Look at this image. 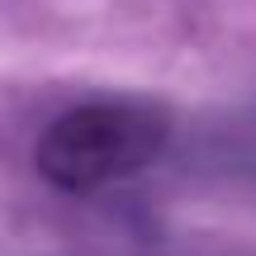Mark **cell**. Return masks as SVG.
Here are the masks:
<instances>
[{
    "mask_svg": "<svg viewBox=\"0 0 256 256\" xmlns=\"http://www.w3.org/2000/svg\"><path fill=\"white\" fill-rule=\"evenodd\" d=\"M166 147V119L147 104H81L38 138V176L62 194H100L152 166Z\"/></svg>",
    "mask_w": 256,
    "mask_h": 256,
    "instance_id": "6da1fadb",
    "label": "cell"
}]
</instances>
